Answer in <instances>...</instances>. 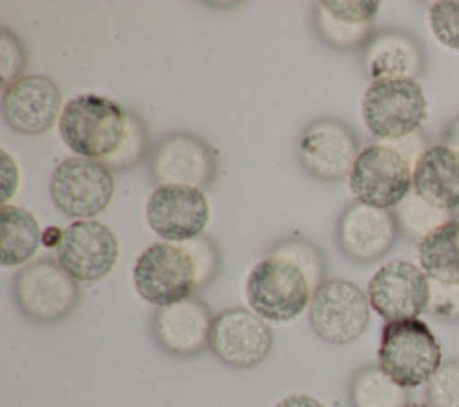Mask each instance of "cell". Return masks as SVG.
<instances>
[{"mask_svg": "<svg viewBox=\"0 0 459 407\" xmlns=\"http://www.w3.org/2000/svg\"><path fill=\"white\" fill-rule=\"evenodd\" d=\"M215 169L210 147L186 133L165 136L151 156V170L160 185H186L203 190L212 185Z\"/></svg>", "mask_w": 459, "mask_h": 407, "instance_id": "cell-17", "label": "cell"}, {"mask_svg": "<svg viewBox=\"0 0 459 407\" xmlns=\"http://www.w3.org/2000/svg\"><path fill=\"white\" fill-rule=\"evenodd\" d=\"M360 109L375 138L394 142L420 131L427 118V99L416 79H382L366 88Z\"/></svg>", "mask_w": 459, "mask_h": 407, "instance_id": "cell-5", "label": "cell"}, {"mask_svg": "<svg viewBox=\"0 0 459 407\" xmlns=\"http://www.w3.org/2000/svg\"><path fill=\"white\" fill-rule=\"evenodd\" d=\"M57 127L72 152L99 160L111 170L136 165L147 151V133L138 117L104 95L81 93L70 99Z\"/></svg>", "mask_w": 459, "mask_h": 407, "instance_id": "cell-1", "label": "cell"}, {"mask_svg": "<svg viewBox=\"0 0 459 407\" xmlns=\"http://www.w3.org/2000/svg\"><path fill=\"white\" fill-rule=\"evenodd\" d=\"M219 253L208 237L188 242H156L136 258L133 283L156 308L185 301L210 285L219 273Z\"/></svg>", "mask_w": 459, "mask_h": 407, "instance_id": "cell-3", "label": "cell"}, {"mask_svg": "<svg viewBox=\"0 0 459 407\" xmlns=\"http://www.w3.org/2000/svg\"><path fill=\"white\" fill-rule=\"evenodd\" d=\"M443 145L459 154V117H455L443 131Z\"/></svg>", "mask_w": 459, "mask_h": 407, "instance_id": "cell-33", "label": "cell"}, {"mask_svg": "<svg viewBox=\"0 0 459 407\" xmlns=\"http://www.w3.org/2000/svg\"><path fill=\"white\" fill-rule=\"evenodd\" d=\"M212 323L213 316L208 305L192 296L154 312L152 337L169 355L194 357L208 348Z\"/></svg>", "mask_w": 459, "mask_h": 407, "instance_id": "cell-18", "label": "cell"}, {"mask_svg": "<svg viewBox=\"0 0 459 407\" xmlns=\"http://www.w3.org/2000/svg\"><path fill=\"white\" fill-rule=\"evenodd\" d=\"M63 108L61 88L47 75L25 74L2 90V118L11 131L23 136L50 131Z\"/></svg>", "mask_w": 459, "mask_h": 407, "instance_id": "cell-11", "label": "cell"}, {"mask_svg": "<svg viewBox=\"0 0 459 407\" xmlns=\"http://www.w3.org/2000/svg\"><path fill=\"white\" fill-rule=\"evenodd\" d=\"M378 11L375 0H325L317 4L316 27L330 47L353 48L371 38Z\"/></svg>", "mask_w": 459, "mask_h": 407, "instance_id": "cell-20", "label": "cell"}, {"mask_svg": "<svg viewBox=\"0 0 459 407\" xmlns=\"http://www.w3.org/2000/svg\"><path fill=\"white\" fill-rule=\"evenodd\" d=\"M384 143L396 149L411 163L412 169H414L416 161L420 160V156L429 149V147H425V140H423V134L420 131H416V133H412L405 138H400V140H394V142H384Z\"/></svg>", "mask_w": 459, "mask_h": 407, "instance_id": "cell-31", "label": "cell"}, {"mask_svg": "<svg viewBox=\"0 0 459 407\" xmlns=\"http://www.w3.org/2000/svg\"><path fill=\"white\" fill-rule=\"evenodd\" d=\"M27 50L20 38L13 34L9 29L0 30V77L2 84L7 86L18 77H22V72L27 66Z\"/></svg>", "mask_w": 459, "mask_h": 407, "instance_id": "cell-28", "label": "cell"}, {"mask_svg": "<svg viewBox=\"0 0 459 407\" xmlns=\"http://www.w3.org/2000/svg\"><path fill=\"white\" fill-rule=\"evenodd\" d=\"M430 281L427 274L407 260H391L377 269L368 283L371 308L387 323L416 319L427 312Z\"/></svg>", "mask_w": 459, "mask_h": 407, "instance_id": "cell-15", "label": "cell"}, {"mask_svg": "<svg viewBox=\"0 0 459 407\" xmlns=\"http://www.w3.org/2000/svg\"><path fill=\"white\" fill-rule=\"evenodd\" d=\"M120 244L115 231L100 221H74L63 229L57 262L77 281H99L117 265Z\"/></svg>", "mask_w": 459, "mask_h": 407, "instance_id": "cell-13", "label": "cell"}, {"mask_svg": "<svg viewBox=\"0 0 459 407\" xmlns=\"http://www.w3.org/2000/svg\"><path fill=\"white\" fill-rule=\"evenodd\" d=\"M325 281V262L317 247L303 238L276 244L246 278L249 308L267 323H289L308 310Z\"/></svg>", "mask_w": 459, "mask_h": 407, "instance_id": "cell-2", "label": "cell"}, {"mask_svg": "<svg viewBox=\"0 0 459 407\" xmlns=\"http://www.w3.org/2000/svg\"><path fill=\"white\" fill-rule=\"evenodd\" d=\"M48 192L63 215L75 221L95 219L115 197V176L99 160L74 156L54 169Z\"/></svg>", "mask_w": 459, "mask_h": 407, "instance_id": "cell-6", "label": "cell"}, {"mask_svg": "<svg viewBox=\"0 0 459 407\" xmlns=\"http://www.w3.org/2000/svg\"><path fill=\"white\" fill-rule=\"evenodd\" d=\"M394 217L402 233L412 240L425 238L432 229L452 219L450 212L441 210L421 199L414 190L394 208Z\"/></svg>", "mask_w": 459, "mask_h": 407, "instance_id": "cell-25", "label": "cell"}, {"mask_svg": "<svg viewBox=\"0 0 459 407\" xmlns=\"http://www.w3.org/2000/svg\"><path fill=\"white\" fill-rule=\"evenodd\" d=\"M13 294L25 317L39 325H52L75 310L79 285L59 262L39 258L16 273Z\"/></svg>", "mask_w": 459, "mask_h": 407, "instance_id": "cell-7", "label": "cell"}, {"mask_svg": "<svg viewBox=\"0 0 459 407\" xmlns=\"http://www.w3.org/2000/svg\"><path fill=\"white\" fill-rule=\"evenodd\" d=\"M348 400L351 407H405L409 403L405 387L391 380L380 366H364L353 373Z\"/></svg>", "mask_w": 459, "mask_h": 407, "instance_id": "cell-24", "label": "cell"}, {"mask_svg": "<svg viewBox=\"0 0 459 407\" xmlns=\"http://www.w3.org/2000/svg\"><path fill=\"white\" fill-rule=\"evenodd\" d=\"M41 228L34 213L23 206L2 204L0 208V264L20 267L38 251Z\"/></svg>", "mask_w": 459, "mask_h": 407, "instance_id": "cell-22", "label": "cell"}, {"mask_svg": "<svg viewBox=\"0 0 459 407\" xmlns=\"http://www.w3.org/2000/svg\"><path fill=\"white\" fill-rule=\"evenodd\" d=\"M430 30L446 48L459 50V0H437L429 11Z\"/></svg>", "mask_w": 459, "mask_h": 407, "instance_id": "cell-27", "label": "cell"}, {"mask_svg": "<svg viewBox=\"0 0 459 407\" xmlns=\"http://www.w3.org/2000/svg\"><path fill=\"white\" fill-rule=\"evenodd\" d=\"M362 63L373 81L416 79L425 66V50L403 30H382L368 39Z\"/></svg>", "mask_w": 459, "mask_h": 407, "instance_id": "cell-19", "label": "cell"}, {"mask_svg": "<svg viewBox=\"0 0 459 407\" xmlns=\"http://www.w3.org/2000/svg\"><path fill=\"white\" fill-rule=\"evenodd\" d=\"M405 407H432L430 403H423V402H409Z\"/></svg>", "mask_w": 459, "mask_h": 407, "instance_id": "cell-34", "label": "cell"}, {"mask_svg": "<svg viewBox=\"0 0 459 407\" xmlns=\"http://www.w3.org/2000/svg\"><path fill=\"white\" fill-rule=\"evenodd\" d=\"M430 281V296L427 312L441 321L457 323L459 321V283H443L436 280Z\"/></svg>", "mask_w": 459, "mask_h": 407, "instance_id": "cell-29", "label": "cell"}, {"mask_svg": "<svg viewBox=\"0 0 459 407\" xmlns=\"http://www.w3.org/2000/svg\"><path fill=\"white\" fill-rule=\"evenodd\" d=\"M359 203L389 210L412 190V167L391 145L380 142L362 149L348 176Z\"/></svg>", "mask_w": 459, "mask_h": 407, "instance_id": "cell-9", "label": "cell"}, {"mask_svg": "<svg viewBox=\"0 0 459 407\" xmlns=\"http://www.w3.org/2000/svg\"><path fill=\"white\" fill-rule=\"evenodd\" d=\"M398 222L393 212L351 203L335 224L339 249L353 262L369 264L382 258L396 242Z\"/></svg>", "mask_w": 459, "mask_h": 407, "instance_id": "cell-16", "label": "cell"}, {"mask_svg": "<svg viewBox=\"0 0 459 407\" xmlns=\"http://www.w3.org/2000/svg\"><path fill=\"white\" fill-rule=\"evenodd\" d=\"M371 305L368 294L342 278L325 280L308 305V323L328 344L344 346L357 341L368 328Z\"/></svg>", "mask_w": 459, "mask_h": 407, "instance_id": "cell-8", "label": "cell"}, {"mask_svg": "<svg viewBox=\"0 0 459 407\" xmlns=\"http://www.w3.org/2000/svg\"><path fill=\"white\" fill-rule=\"evenodd\" d=\"M359 152L357 134L337 118L310 122L298 140V156L303 169L312 178L326 183L348 178Z\"/></svg>", "mask_w": 459, "mask_h": 407, "instance_id": "cell-12", "label": "cell"}, {"mask_svg": "<svg viewBox=\"0 0 459 407\" xmlns=\"http://www.w3.org/2000/svg\"><path fill=\"white\" fill-rule=\"evenodd\" d=\"M149 228L167 242H188L203 237L210 221V203L201 188L160 185L145 204Z\"/></svg>", "mask_w": 459, "mask_h": 407, "instance_id": "cell-14", "label": "cell"}, {"mask_svg": "<svg viewBox=\"0 0 459 407\" xmlns=\"http://www.w3.org/2000/svg\"><path fill=\"white\" fill-rule=\"evenodd\" d=\"M427 403L432 407H459V359L441 364L425 387Z\"/></svg>", "mask_w": 459, "mask_h": 407, "instance_id": "cell-26", "label": "cell"}, {"mask_svg": "<svg viewBox=\"0 0 459 407\" xmlns=\"http://www.w3.org/2000/svg\"><path fill=\"white\" fill-rule=\"evenodd\" d=\"M2 204H7V201L16 194L20 185V169L16 160L9 154V151L2 149Z\"/></svg>", "mask_w": 459, "mask_h": 407, "instance_id": "cell-30", "label": "cell"}, {"mask_svg": "<svg viewBox=\"0 0 459 407\" xmlns=\"http://www.w3.org/2000/svg\"><path fill=\"white\" fill-rule=\"evenodd\" d=\"M418 260L429 280L459 283V221L450 219L421 238Z\"/></svg>", "mask_w": 459, "mask_h": 407, "instance_id": "cell-23", "label": "cell"}, {"mask_svg": "<svg viewBox=\"0 0 459 407\" xmlns=\"http://www.w3.org/2000/svg\"><path fill=\"white\" fill-rule=\"evenodd\" d=\"M273 344V328L251 308H226L213 317L208 348L230 368L249 369L262 364Z\"/></svg>", "mask_w": 459, "mask_h": 407, "instance_id": "cell-10", "label": "cell"}, {"mask_svg": "<svg viewBox=\"0 0 459 407\" xmlns=\"http://www.w3.org/2000/svg\"><path fill=\"white\" fill-rule=\"evenodd\" d=\"M412 190L436 208H459V154L446 145L429 147L412 169Z\"/></svg>", "mask_w": 459, "mask_h": 407, "instance_id": "cell-21", "label": "cell"}, {"mask_svg": "<svg viewBox=\"0 0 459 407\" xmlns=\"http://www.w3.org/2000/svg\"><path fill=\"white\" fill-rule=\"evenodd\" d=\"M441 344L427 323L416 319L389 321L382 328L378 366L398 385H427L443 364Z\"/></svg>", "mask_w": 459, "mask_h": 407, "instance_id": "cell-4", "label": "cell"}, {"mask_svg": "<svg viewBox=\"0 0 459 407\" xmlns=\"http://www.w3.org/2000/svg\"><path fill=\"white\" fill-rule=\"evenodd\" d=\"M273 407H326V405L312 394L296 393V394H289V396L278 400Z\"/></svg>", "mask_w": 459, "mask_h": 407, "instance_id": "cell-32", "label": "cell"}]
</instances>
